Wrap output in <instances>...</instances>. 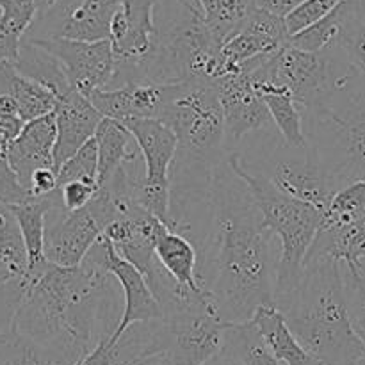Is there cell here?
<instances>
[{
	"instance_id": "obj_1",
	"label": "cell",
	"mask_w": 365,
	"mask_h": 365,
	"mask_svg": "<svg viewBox=\"0 0 365 365\" xmlns=\"http://www.w3.org/2000/svg\"><path fill=\"white\" fill-rule=\"evenodd\" d=\"M271 239L248 187L225 160L210 189L209 234L198 246L200 278L225 323H246L274 307Z\"/></svg>"
},
{
	"instance_id": "obj_2",
	"label": "cell",
	"mask_w": 365,
	"mask_h": 365,
	"mask_svg": "<svg viewBox=\"0 0 365 365\" xmlns=\"http://www.w3.org/2000/svg\"><path fill=\"white\" fill-rule=\"evenodd\" d=\"M113 277L95 264H48L21 294L9 328L36 344L81 362L116 330L120 317Z\"/></svg>"
},
{
	"instance_id": "obj_3",
	"label": "cell",
	"mask_w": 365,
	"mask_h": 365,
	"mask_svg": "<svg viewBox=\"0 0 365 365\" xmlns=\"http://www.w3.org/2000/svg\"><path fill=\"white\" fill-rule=\"evenodd\" d=\"M284 317L299 344L323 365H365V344L353 327L341 264L310 257Z\"/></svg>"
},
{
	"instance_id": "obj_4",
	"label": "cell",
	"mask_w": 365,
	"mask_h": 365,
	"mask_svg": "<svg viewBox=\"0 0 365 365\" xmlns=\"http://www.w3.org/2000/svg\"><path fill=\"white\" fill-rule=\"evenodd\" d=\"M227 163L248 187L262 216L264 227L273 235L280 237V255H278L277 282H274V307L284 312L298 291L307 255L323 225V212L282 195L266 177L246 170L239 163L235 152L228 153Z\"/></svg>"
},
{
	"instance_id": "obj_5",
	"label": "cell",
	"mask_w": 365,
	"mask_h": 365,
	"mask_svg": "<svg viewBox=\"0 0 365 365\" xmlns=\"http://www.w3.org/2000/svg\"><path fill=\"white\" fill-rule=\"evenodd\" d=\"M359 71L316 110H307L310 121L309 145L341 187L365 178V86L353 82Z\"/></svg>"
},
{
	"instance_id": "obj_6",
	"label": "cell",
	"mask_w": 365,
	"mask_h": 365,
	"mask_svg": "<svg viewBox=\"0 0 365 365\" xmlns=\"http://www.w3.org/2000/svg\"><path fill=\"white\" fill-rule=\"evenodd\" d=\"M355 73L337 46L324 52H305L287 43L250 75L253 81L289 89L296 103L316 110L330 102Z\"/></svg>"
},
{
	"instance_id": "obj_7",
	"label": "cell",
	"mask_w": 365,
	"mask_h": 365,
	"mask_svg": "<svg viewBox=\"0 0 365 365\" xmlns=\"http://www.w3.org/2000/svg\"><path fill=\"white\" fill-rule=\"evenodd\" d=\"M110 43L116 57V71L110 88L148 82V71L159 48L155 0H121L110 24Z\"/></svg>"
},
{
	"instance_id": "obj_8",
	"label": "cell",
	"mask_w": 365,
	"mask_h": 365,
	"mask_svg": "<svg viewBox=\"0 0 365 365\" xmlns=\"http://www.w3.org/2000/svg\"><path fill=\"white\" fill-rule=\"evenodd\" d=\"M259 175L266 177L273 187L287 198L307 203L323 214L327 212L335 192L341 189L312 146L291 148L285 145L284 139H280L277 150L269 153L267 173Z\"/></svg>"
},
{
	"instance_id": "obj_9",
	"label": "cell",
	"mask_w": 365,
	"mask_h": 365,
	"mask_svg": "<svg viewBox=\"0 0 365 365\" xmlns=\"http://www.w3.org/2000/svg\"><path fill=\"white\" fill-rule=\"evenodd\" d=\"M56 57L75 91L91 98L100 89H107L116 71L110 39L103 41H77L66 38H25Z\"/></svg>"
},
{
	"instance_id": "obj_10",
	"label": "cell",
	"mask_w": 365,
	"mask_h": 365,
	"mask_svg": "<svg viewBox=\"0 0 365 365\" xmlns=\"http://www.w3.org/2000/svg\"><path fill=\"white\" fill-rule=\"evenodd\" d=\"M84 262L95 264V266L106 269L118 282L121 292H123L125 305L116 330L107 339L109 344H114L132 324L163 319L160 303L157 302L155 294L150 289L145 274L138 267L132 266L128 260L120 257V253L113 248L107 239L100 237V241L88 253Z\"/></svg>"
},
{
	"instance_id": "obj_11",
	"label": "cell",
	"mask_w": 365,
	"mask_h": 365,
	"mask_svg": "<svg viewBox=\"0 0 365 365\" xmlns=\"http://www.w3.org/2000/svg\"><path fill=\"white\" fill-rule=\"evenodd\" d=\"M102 232V225L91 207L68 212L59 196L46 216V260L59 267H81L93 246L100 241Z\"/></svg>"
},
{
	"instance_id": "obj_12",
	"label": "cell",
	"mask_w": 365,
	"mask_h": 365,
	"mask_svg": "<svg viewBox=\"0 0 365 365\" xmlns=\"http://www.w3.org/2000/svg\"><path fill=\"white\" fill-rule=\"evenodd\" d=\"M214 84H216L217 98L223 110L228 153L246 135L273 125L266 102L257 91L252 75H232V77L214 81Z\"/></svg>"
},
{
	"instance_id": "obj_13",
	"label": "cell",
	"mask_w": 365,
	"mask_h": 365,
	"mask_svg": "<svg viewBox=\"0 0 365 365\" xmlns=\"http://www.w3.org/2000/svg\"><path fill=\"white\" fill-rule=\"evenodd\" d=\"M164 228L168 227L163 221L157 220L143 205L134 203L127 212L118 216L103 228L102 237L113 245L120 257L138 267L148 282L157 266V237Z\"/></svg>"
},
{
	"instance_id": "obj_14",
	"label": "cell",
	"mask_w": 365,
	"mask_h": 365,
	"mask_svg": "<svg viewBox=\"0 0 365 365\" xmlns=\"http://www.w3.org/2000/svg\"><path fill=\"white\" fill-rule=\"evenodd\" d=\"M178 84L130 82L120 88L95 91L89 100L103 118H110L121 123L143 118L163 121L171 100L177 95Z\"/></svg>"
},
{
	"instance_id": "obj_15",
	"label": "cell",
	"mask_w": 365,
	"mask_h": 365,
	"mask_svg": "<svg viewBox=\"0 0 365 365\" xmlns=\"http://www.w3.org/2000/svg\"><path fill=\"white\" fill-rule=\"evenodd\" d=\"M57 139L53 148V168H59L75 155L89 139L95 138L103 116L96 110L91 100L71 89L57 100L56 110Z\"/></svg>"
},
{
	"instance_id": "obj_16",
	"label": "cell",
	"mask_w": 365,
	"mask_h": 365,
	"mask_svg": "<svg viewBox=\"0 0 365 365\" xmlns=\"http://www.w3.org/2000/svg\"><path fill=\"white\" fill-rule=\"evenodd\" d=\"M57 128L56 114L27 121L7 152V163L21 187L29 192L32 175L43 168H53ZM56 170V168H53Z\"/></svg>"
},
{
	"instance_id": "obj_17",
	"label": "cell",
	"mask_w": 365,
	"mask_h": 365,
	"mask_svg": "<svg viewBox=\"0 0 365 365\" xmlns=\"http://www.w3.org/2000/svg\"><path fill=\"white\" fill-rule=\"evenodd\" d=\"M160 319L132 324L114 344L98 342L77 365H152L160 362Z\"/></svg>"
},
{
	"instance_id": "obj_18",
	"label": "cell",
	"mask_w": 365,
	"mask_h": 365,
	"mask_svg": "<svg viewBox=\"0 0 365 365\" xmlns=\"http://www.w3.org/2000/svg\"><path fill=\"white\" fill-rule=\"evenodd\" d=\"M155 260L177 285L196 294L207 292L200 278V252L187 235L164 228L155 242Z\"/></svg>"
},
{
	"instance_id": "obj_19",
	"label": "cell",
	"mask_w": 365,
	"mask_h": 365,
	"mask_svg": "<svg viewBox=\"0 0 365 365\" xmlns=\"http://www.w3.org/2000/svg\"><path fill=\"white\" fill-rule=\"evenodd\" d=\"M59 200V189L48 196L31 198L18 205H11V212L14 214L24 237L25 250L29 259V284L41 277L43 271L48 266L45 257V234H46V216ZM27 289V287H25Z\"/></svg>"
},
{
	"instance_id": "obj_20",
	"label": "cell",
	"mask_w": 365,
	"mask_h": 365,
	"mask_svg": "<svg viewBox=\"0 0 365 365\" xmlns=\"http://www.w3.org/2000/svg\"><path fill=\"white\" fill-rule=\"evenodd\" d=\"M316 255H327L339 264H344L349 278H364L365 216L344 227L321 228L307 260Z\"/></svg>"
},
{
	"instance_id": "obj_21",
	"label": "cell",
	"mask_w": 365,
	"mask_h": 365,
	"mask_svg": "<svg viewBox=\"0 0 365 365\" xmlns=\"http://www.w3.org/2000/svg\"><path fill=\"white\" fill-rule=\"evenodd\" d=\"M0 95L9 96L16 103L18 114L25 123L52 114L57 106L53 93L20 73L14 63L0 64Z\"/></svg>"
},
{
	"instance_id": "obj_22",
	"label": "cell",
	"mask_w": 365,
	"mask_h": 365,
	"mask_svg": "<svg viewBox=\"0 0 365 365\" xmlns=\"http://www.w3.org/2000/svg\"><path fill=\"white\" fill-rule=\"evenodd\" d=\"M252 321L282 365H323L299 344L277 307H262Z\"/></svg>"
},
{
	"instance_id": "obj_23",
	"label": "cell",
	"mask_w": 365,
	"mask_h": 365,
	"mask_svg": "<svg viewBox=\"0 0 365 365\" xmlns=\"http://www.w3.org/2000/svg\"><path fill=\"white\" fill-rule=\"evenodd\" d=\"M98 145V187L114 177L125 164L138 159L139 148L132 150L135 145L134 138L121 121L103 118L95 134Z\"/></svg>"
},
{
	"instance_id": "obj_24",
	"label": "cell",
	"mask_w": 365,
	"mask_h": 365,
	"mask_svg": "<svg viewBox=\"0 0 365 365\" xmlns=\"http://www.w3.org/2000/svg\"><path fill=\"white\" fill-rule=\"evenodd\" d=\"M253 84L266 102L273 125L277 127L278 134L284 139L285 145L291 146V148H303V146L309 145L305 125H303V114L298 110V106H296L289 89L271 84V82L253 81Z\"/></svg>"
},
{
	"instance_id": "obj_25",
	"label": "cell",
	"mask_w": 365,
	"mask_h": 365,
	"mask_svg": "<svg viewBox=\"0 0 365 365\" xmlns=\"http://www.w3.org/2000/svg\"><path fill=\"white\" fill-rule=\"evenodd\" d=\"M221 356L237 365H282L253 321L228 324Z\"/></svg>"
},
{
	"instance_id": "obj_26",
	"label": "cell",
	"mask_w": 365,
	"mask_h": 365,
	"mask_svg": "<svg viewBox=\"0 0 365 365\" xmlns=\"http://www.w3.org/2000/svg\"><path fill=\"white\" fill-rule=\"evenodd\" d=\"M14 66L25 77L32 78V81L45 86L46 89H50L57 100L63 98L68 91L73 89L68 82V77L59 61L39 46L32 45L27 39H24V43H21L20 57L14 63Z\"/></svg>"
},
{
	"instance_id": "obj_27",
	"label": "cell",
	"mask_w": 365,
	"mask_h": 365,
	"mask_svg": "<svg viewBox=\"0 0 365 365\" xmlns=\"http://www.w3.org/2000/svg\"><path fill=\"white\" fill-rule=\"evenodd\" d=\"M0 269L13 284L29 285V259L20 227L7 205H0Z\"/></svg>"
},
{
	"instance_id": "obj_28",
	"label": "cell",
	"mask_w": 365,
	"mask_h": 365,
	"mask_svg": "<svg viewBox=\"0 0 365 365\" xmlns=\"http://www.w3.org/2000/svg\"><path fill=\"white\" fill-rule=\"evenodd\" d=\"M360 7V0H344L341 6L335 7L330 14L310 25L305 31L291 36L289 43L305 52H324L337 45V39L344 29L346 21L355 14Z\"/></svg>"
},
{
	"instance_id": "obj_29",
	"label": "cell",
	"mask_w": 365,
	"mask_h": 365,
	"mask_svg": "<svg viewBox=\"0 0 365 365\" xmlns=\"http://www.w3.org/2000/svg\"><path fill=\"white\" fill-rule=\"evenodd\" d=\"M212 38L223 46L255 9V0H196Z\"/></svg>"
},
{
	"instance_id": "obj_30",
	"label": "cell",
	"mask_w": 365,
	"mask_h": 365,
	"mask_svg": "<svg viewBox=\"0 0 365 365\" xmlns=\"http://www.w3.org/2000/svg\"><path fill=\"white\" fill-rule=\"evenodd\" d=\"M0 362L6 365H77L68 356L43 348L11 328L0 331Z\"/></svg>"
},
{
	"instance_id": "obj_31",
	"label": "cell",
	"mask_w": 365,
	"mask_h": 365,
	"mask_svg": "<svg viewBox=\"0 0 365 365\" xmlns=\"http://www.w3.org/2000/svg\"><path fill=\"white\" fill-rule=\"evenodd\" d=\"M365 216V178L364 180L351 182L335 192L323 214L321 228L344 227Z\"/></svg>"
},
{
	"instance_id": "obj_32",
	"label": "cell",
	"mask_w": 365,
	"mask_h": 365,
	"mask_svg": "<svg viewBox=\"0 0 365 365\" xmlns=\"http://www.w3.org/2000/svg\"><path fill=\"white\" fill-rule=\"evenodd\" d=\"M75 180L98 185V145H96L95 138L89 139L57 171V184H59V187L68 184V182Z\"/></svg>"
},
{
	"instance_id": "obj_33",
	"label": "cell",
	"mask_w": 365,
	"mask_h": 365,
	"mask_svg": "<svg viewBox=\"0 0 365 365\" xmlns=\"http://www.w3.org/2000/svg\"><path fill=\"white\" fill-rule=\"evenodd\" d=\"M335 46L344 56V59L365 77V20L360 13V7L346 21Z\"/></svg>"
},
{
	"instance_id": "obj_34",
	"label": "cell",
	"mask_w": 365,
	"mask_h": 365,
	"mask_svg": "<svg viewBox=\"0 0 365 365\" xmlns=\"http://www.w3.org/2000/svg\"><path fill=\"white\" fill-rule=\"evenodd\" d=\"M25 121L18 114V107L9 96L0 95V159H7L9 146L24 128Z\"/></svg>"
},
{
	"instance_id": "obj_35",
	"label": "cell",
	"mask_w": 365,
	"mask_h": 365,
	"mask_svg": "<svg viewBox=\"0 0 365 365\" xmlns=\"http://www.w3.org/2000/svg\"><path fill=\"white\" fill-rule=\"evenodd\" d=\"M346 289H348V303L353 327H355V331L365 344V277H348L346 278Z\"/></svg>"
},
{
	"instance_id": "obj_36",
	"label": "cell",
	"mask_w": 365,
	"mask_h": 365,
	"mask_svg": "<svg viewBox=\"0 0 365 365\" xmlns=\"http://www.w3.org/2000/svg\"><path fill=\"white\" fill-rule=\"evenodd\" d=\"M96 192H98V185L86 184V182L78 180L68 182V184L59 187L61 203H63L68 212H75V210L88 207L96 196Z\"/></svg>"
},
{
	"instance_id": "obj_37",
	"label": "cell",
	"mask_w": 365,
	"mask_h": 365,
	"mask_svg": "<svg viewBox=\"0 0 365 365\" xmlns=\"http://www.w3.org/2000/svg\"><path fill=\"white\" fill-rule=\"evenodd\" d=\"M31 198L32 196L20 185L7 159H0V205H18Z\"/></svg>"
},
{
	"instance_id": "obj_38",
	"label": "cell",
	"mask_w": 365,
	"mask_h": 365,
	"mask_svg": "<svg viewBox=\"0 0 365 365\" xmlns=\"http://www.w3.org/2000/svg\"><path fill=\"white\" fill-rule=\"evenodd\" d=\"M59 189L57 184V171L53 168H43L38 170L31 178V185H29V195L32 198H41V196H48Z\"/></svg>"
},
{
	"instance_id": "obj_39",
	"label": "cell",
	"mask_w": 365,
	"mask_h": 365,
	"mask_svg": "<svg viewBox=\"0 0 365 365\" xmlns=\"http://www.w3.org/2000/svg\"><path fill=\"white\" fill-rule=\"evenodd\" d=\"M303 2L305 0H255V7L257 9L267 11L271 14H277L280 18H285Z\"/></svg>"
},
{
	"instance_id": "obj_40",
	"label": "cell",
	"mask_w": 365,
	"mask_h": 365,
	"mask_svg": "<svg viewBox=\"0 0 365 365\" xmlns=\"http://www.w3.org/2000/svg\"><path fill=\"white\" fill-rule=\"evenodd\" d=\"M360 13H362V16L365 20V0H360Z\"/></svg>"
},
{
	"instance_id": "obj_41",
	"label": "cell",
	"mask_w": 365,
	"mask_h": 365,
	"mask_svg": "<svg viewBox=\"0 0 365 365\" xmlns=\"http://www.w3.org/2000/svg\"><path fill=\"white\" fill-rule=\"evenodd\" d=\"M152 365H163L160 362H155V364H152Z\"/></svg>"
},
{
	"instance_id": "obj_42",
	"label": "cell",
	"mask_w": 365,
	"mask_h": 365,
	"mask_svg": "<svg viewBox=\"0 0 365 365\" xmlns=\"http://www.w3.org/2000/svg\"><path fill=\"white\" fill-rule=\"evenodd\" d=\"M0 365H6V364H2V362H0Z\"/></svg>"
}]
</instances>
